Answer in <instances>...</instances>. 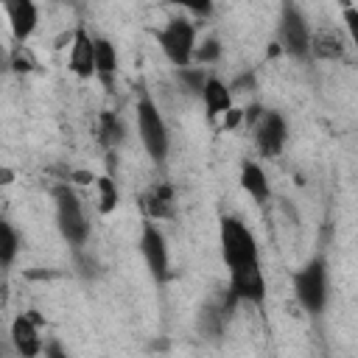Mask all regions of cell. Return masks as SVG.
<instances>
[{"mask_svg": "<svg viewBox=\"0 0 358 358\" xmlns=\"http://www.w3.org/2000/svg\"><path fill=\"white\" fill-rule=\"evenodd\" d=\"M280 45L288 56L294 59H308L310 56V28L302 11L285 0L282 3V17H280Z\"/></svg>", "mask_w": 358, "mask_h": 358, "instance_id": "6", "label": "cell"}, {"mask_svg": "<svg viewBox=\"0 0 358 358\" xmlns=\"http://www.w3.org/2000/svg\"><path fill=\"white\" fill-rule=\"evenodd\" d=\"M17 249H20V238H17L14 227L8 221H3L0 224V263H3V268H8L14 263Z\"/></svg>", "mask_w": 358, "mask_h": 358, "instance_id": "20", "label": "cell"}, {"mask_svg": "<svg viewBox=\"0 0 358 358\" xmlns=\"http://www.w3.org/2000/svg\"><path fill=\"white\" fill-rule=\"evenodd\" d=\"M157 42L165 53V59L173 67H185L193 62L196 53V25L185 17H171L159 31H157Z\"/></svg>", "mask_w": 358, "mask_h": 358, "instance_id": "5", "label": "cell"}, {"mask_svg": "<svg viewBox=\"0 0 358 358\" xmlns=\"http://www.w3.org/2000/svg\"><path fill=\"white\" fill-rule=\"evenodd\" d=\"M241 187L257 201V204H266L271 199V187H268V179L263 173V168L257 162H243L241 165Z\"/></svg>", "mask_w": 358, "mask_h": 358, "instance_id": "17", "label": "cell"}, {"mask_svg": "<svg viewBox=\"0 0 358 358\" xmlns=\"http://www.w3.org/2000/svg\"><path fill=\"white\" fill-rule=\"evenodd\" d=\"M36 322H39L36 310L20 313V316L11 322V341H14L17 352L25 355V358H34V355H39V352L45 350V344H42V338H39Z\"/></svg>", "mask_w": 358, "mask_h": 358, "instance_id": "10", "label": "cell"}, {"mask_svg": "<svg viewBox=\"0 0 358 358\" xmlns=\"http://www.w3.org/2000/svg\"><path fill=\"white\" fill-rule=\"evenodd\" d=\"M347 50L344 36L336 28H319L316 34H310V56L313 59H324V62H336L341 59Z\"/></svg>", "mask_w": 358, "mask_h": 358, "instance_id": "15", "label": "cell"}, {"mask_svg": "<svg viewBox=\"0 0 358 358\" xmlns=\"http://www.w3.org/2000/svg\"><path fill=\"white\" fill-rule=\"evenodd\" d=\"M165 3L179 6V8H185L196 17H210L213 14V0H165Z\"/></svg>", "mask_w": 358, "mask_h": 358, "instance_id": "24", "label": "cell"}, {"mask_svg": "<svg viewBox=\"0 0 358 358\" xmlns=\"http://www.w3.org/2000/svg\"><path fill=\"white\" fill-rule=\"evenodd\" d=\"M140 252H143V260H145L151 277L157 282H165L168 280V246H165V235L159 232V227L154 224V218H145L143 221V229H140Z\"/></svg>", "mask_w": 358, "mask_h": 358, "instance_id": "8", "label": "cell"}, {"mask_svg": "<svg viewBox=\"0 0 358 358\" xmlns=\"http://www.w3.org/2000/svg\"><path fill=\"white\" fill-rule=\"evenodd\" d=\"M70 70L78 78H90L95 76V39L87 34L84 25H78L73 31V42H70Z\"/></svg>", "mask_w": 358, "mask_h": 358, "instance_id": "12", "label": "cell"}, {"mask_svg": "<svg viewBox=\"0 0 358 358\" xmlns=\"http://www.w3.org/2000/svg\"><path fill=\"white\" fill-rule=\"evenodd\" d=\"M134 115H137V134H140L145 154L154 162H162L168 154V126H165L157 103L145 92H140V98L134 103Z\"/></svg>", "mask_w": 358, "mask_h": 358, "instance_id": "3", "label": "cell"}, {"mask_svg": "<svg viewBox=\"0 0 358 358\" xmlns=\"http://www.w3.org/2000/svg\"><path fill=\"white\" fill-rule=\"evenodd\" d=\"M238 120H243V112H241V109H229V112L224 115V129H235Z\"/></svg>", "mask_w": 358, "mask_h": 358, "instance_id": "27", "label": "cell"}, {"mask_svg": "<svg viewBox=\"0 0 358 358\" xmlns=\"http://www.w3.org/2000/svg\"><path fill=\"white\" fill-rule=\"evenodd\" d=\"M218 59H221V42H218L215 36L204 39L201 45H196L193 62H199V64H213V62H218Z\"/></svg>", "mask_w": 358, "mask_h": 358, "instance_id": "22", "label": "cell"}, {"mask_svg": "<svg viewBox=\"0 0 358 358\" xmlns=\"http://www.w3.org/2000/svg\"><path fill=\"white\" fill-rule=\"evenodd\" d=\"M123 134H126V129H123L120 117H117L115 112H103L101 120H98V143H101L106 151H115V148L120 145Z\"/></svg>", "mask_w": 358, "mask_h": 358, "instance_id": "18", "label": "cell"}, {"mask_svg": "<svg viewBox=\"0 0 358 358\" xmlns=\"http://www.w3.org/2000/svg\"><path fill=\"white\" fill-rule=\"evenodd\" d=\"M341 17H344V28H347L350 42H352L355 50H358V8H355V6H344Z\"/></svg>", "mask_w": 358, "mask_h": 358, "instance_id": "25", "label": "cell"}, {"mask_svg": "<svg viewBox=\"0 0 358 358\" xmlns=\"http://www.w3.org/2000/svg\"><path fill=\"white\" fill-rule=\"evenodd\" d=\"M95 76L98 81L112 90L115 87V76H117V50L109 39H95Z\"/></svg>", "mask_w": 358, "mask_h": 358, "instance_id": "16", "label": "cell"}, {"mask_svg": "<svg viewBox=\"0 0 358 358\" xmlns=\"http://www.w3.org/2000/svg\"><path fill=\"white\" fill-rule=\"evenodd\" d=\"M294 294L296 302L308 310V313H322L324 302H327V263L324 257H310L302 268L294 271Z\"/></svg>", "mask_w": 358, "mask_h": 358, "instance_id": "4", "label": "cell"}, {"mask_svg": "<svg viewBox=\"0 0 358 358\" xmlns=\"http://www.w3.org/2000/svg\"><path fill=\"white\" fill-rule=\"evenodd\" d=\"M95 185H98V201H101L98 207H101V213L106 215V213H112V210L117 207V185H115V179H112L109 173L98 176Z\"/></svg>", "mask_w": 358, "mask_h": 358, "instance_id": "21", "label": "cell"}, {"mask_svg": "<svg viewBox=\"0 0 358 358\" xmlns=\"http://www.w3.org/2000/svg\"><path fill=\"white\" fill-rule=\"evenodd\" d=\"M288 140V126H285V117L274 109L268 112H260L257 123H255V143H257V151L263 157H277L282 151Z\"/></svg>", "mask_w": 358, "mask_h": 358, "instance_id": "9", "label": "cell"}, {"mask_svg": "<svg viewBox=\"0 0 358 358\" xmlns=\"http://www.w3.org/2000/svg\"><path fill=\"white\" fill-rule=\"evenodd\" d=\"M218 246H221V257H224L227 268L260 260L257 257V241H255L252 229L235 215H224L218 221Z\"/></svg>", "mask_w": 358, "mask_h": 358, "instance_id": "1", "label": "cell"}, {"mask_svg": "<svg viewBox=\"0 0 358 358\" xmlns=\"http://www.w3.org/2000/svg\"><path fill=\"white\" fill-rule=\"evenodd\" d=\"M232 90H235V92H249V90H255V76H252V73L238 76V81L232 84Z\"/></svg>", "mask_w": 358, "mask_h": 358, "instance_id": "26", "label": "cell"}, {"mask_svg": "<svg viewBox=\"0 0 358 358\" xmlns=\"http://www.w3.org/2000/svg\"><path fill=\"white\" fill-rule=\"evenodd\" d=\"M173 78H176V84L187 92V95H199L201 98V90H204V84H207V73H204V67H190V64H185V67H173Z\"/></svg>", "mask_w": 358, "mask_h": 358, "instance_id": "19", "label": "cell"}, {"mask_svg": "<svg viewBox=\"0 0 358 358\" xmlns=\"http://www.w3.org/2000/svg\"><path fill=\"white\" fill-rule=\"evenodd\" d=\"M64 3H78V0H64Z\"/></svg>", "mask_w": 358, "mask_h": 358, "instance_id": "30", "label": "cell"}, {"mask_svg": "<svg viewBox=\"0 0 358 358\" xmlns=\"http://www.w3.org/2000/svg\"><path fill=\"white\" fill-rule=\"evenodd\" d=\"M0 3H3L6 17H8V25H11L14 39L17 42H25L36 31V22H39L36 3L34 0H0Z\"/></svg>", "mask_w": 358, "mask_h": 358, "instance_id": "11", "label": "cell"}, {"mask_svg": "<svg viewBox=\"0 0 358 358\" xmlns=\"http://www.w3.org/2000/svg\"><path fill=\"white\" fill-rule=\"evenodd\" d=\"M201 103H204V112H207L210 120L227 115L232 109V87H227L221 78L210 76L204 90H201Z\"/></svg>", "mask_w": 358, "mask_h": 358, "instance_id": "14", "label": "cell"}, {"mask_svg": "<svg viewBox=\"0 0 358 358\" xmlns=\"http://www.w3.org/2000/svg\"><path fill=\"white\" fill-rule=\"evenodd\" d=\"M50 196H53V204H56V224H59L62 238L76 249L84 246L87 235H90V224L84 218L81 199L76 196V190L70 185H56L50 190Z\"/></svg>", "mask_w": 358, "mask_h": 358, "instance_id": "2", "label": "cell"}, {"mask_svg": "<svg viewBox=\"0 0 358 358\" xmlns=\"http://www.w3.org/2000/svg\"><path fill=\"white\" fill-rule=\"evenodd\" d=\"M227 291H229L238 302L263 305V299H266V277H263L260 260L229 268V288H227Z\"/></svg>", "mask_w": 358, "mask_h": 358, "instance_id": "7", "label": "cell"}, {"mask_svg": "<svg viewBox=\"0 0 358 358\" xmlns=\"http://www.w3.org/2000/svg\"><path fill=\"white\" fill-rule=\"evenodd\" d=\"M73 176H76V182H81V185H90V182H95V176H92V173H87V171H76Z\"/></svg>", "mask_w": 358, "mask_h": 358, "instance_id": "28", "label": "cell"}, {"mask_svg": "<svg viewBox=\"0 0 358 358\" xmlns=\"http://www.w3.org/2000/svg\"><path fill=\"white\" fill-rule=\"evenodd\" d=\"M140 207L145 213V218L162 221V218H173V187L168 182L151 185L143 196H140Z\"/></svg>", "mask_w": 358, "mask_h": 358, "instance_id": "13", "label": "cell"}, {"mask_svg": "<svg viewBox=\"0 0 358 358\" xmlns=\"http://www.w3.org/2000/svg\"><path fill=\"white\" fill-rule=\"evenodd\" d=\"M42 352H45V355H56V358H62V355H64V350H62L59 344H48Z\"/></svg>", "mask_w": 358, "mask_h": 358, "instance_id": "29", "label": "cell"}, {"mask_svg": "<svg viewBox=\"0 0 358 358\" xmlns=\"http://www.w3.org/2000/svg\"><path fill=\"white\" fill-rule=\"evenodd\" d=\"M34 67H36V62H34L31 50L20 42V45L11 50V70H14V73H28V70H34Z\"/></svg>", "mask_w": 358, "mask_h": 358, "instance_id": "23", "label": "cell"}]
</instances>
